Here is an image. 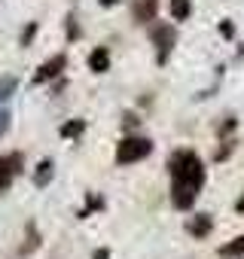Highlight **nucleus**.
Listing matches in <instances>:
<instances>
[{"instance_id": "1", "label": "nucleus", "mask_w": 244, "mask_h": 259, "mask_svg": "<svg viewBox=\"0 0 244 259\" xmlns=\"http://www.w3.org/2000/svg\"><path fill=\"white\" fill-rule=\"evenodd\" d=\"M171 171V201L177 210H189L205 186V165L192 150H177L168 162Z\"/></svg>"}, {"instance_id": "2", "label": "nucleus", "mask_w": 244, "mask_h": 259, "mask_svg": "<svg viewBox=\"0 0 244 259\" xmlns=\"http://www.w3.org/2000/svg\"><path fill=\"white\" fill-rule=\"evenodd\" d=\"M150 153H153V141L138 138V135H129L126 141L116 147V162H119V165H132V162L147 159Z\"/></svg>"}, {"instance_id": "3", "label": "nucleus", "mask_w": 244, "mask_h": 259, "mask_svg": "<svg viewBox=\"0 0 244 259\" xmlns=\"http://www.w3.org/2000/svg\"><path fill=\"white\" fill-rule=\"evenodd\" d=\"M150 40H153V46L159 49V64L168 58V52L174 49V40H177V34H174V28L171 25H156L153 28V34H150Z\"/></svg>"}, {"instance_id": "4", "label": "nucleus", "mask_w": 244, "mask_h": 259, "mask_svg": "<svg viewBox=\"0 0 244 259\" xmlns=\"http://www.w3.org/2000/svg\"><path fill=\"white\" fill-rule=\"evenodd\" d=\"M67 67V55H52L49 61H43L40 67H37V73H34V85H40V82H49V79H55L61 70Z\"/></svg>"}, {"instance_id": "5", "label": "nucleus", "mask_w": 244, "mask_h": 259, "mask_svg": "<svg viewBox=\"0 0 244 259\" xmlns=\"http://www.w3.org/2000/svg\"><path fill=\"white\" fill-rule=\"evenodd\" d=\"M22 171V153H13V156H0V192H4L10 183H13V177Z\"/></svg>"}, {"instance_id": "6", "label": "nucleus", "mask_w": 244, "mask_h": 259, "mask_svg": "<svg viewBox=\"0 0 244 259\" xmlns=\"http://www.w3.org/2000/svg\"><path fill=\"white\" fill-rule=\"evenodd\" d=\"M156 13H159V0H135V7H132V16H135L138 25L153 22Z\"/></svg>"}, {"instance_id": "7", "label": "nucleus", "mask_w": 244, "mask_h": 259, "mask_svg": "<svg viewBox=\"0 0 244 259\" xmlns=\"http://www.w3.org/2000/svg\"><path fill=\"white\" fill-rule=\"evenodd\" d=\"M89 70H95V73H107L110 70V52L104 46H98V49L89 52Z\"/></svg>"}, {"instance_id": "8", "label": "nucleus", "mask_w": 244, "mask_h": 259, "mask_svg": "<svg viewBox=\"0 0 244 259\" xmlns=\"http://www.w3.org/2000/svg\"><path fill=\"white\" fill-rule=\"evenodd\" d=\"M211 226H214L211 213H198V217H192V220L186 223V232H189V235H195V238H205V235L211 232Z\"/></svg>"}, {"instance_id": "9", "label": "nucleus", "mask_w": 244, "mask_h": 259, "mask_svg": "<svg viewBox=\"0 0 244 259\" xmlns=\"http://www.w3.org/2000/svg\"><path fill=\"white\" fill-rule=\"evenodd\" d=\"M49 180H52V162L43 159V162L37 165V171H34V183H37V186H49Z\"/></svg>"}, {"instance_id": "10", "label": "nucleus", "mask_w": 244, "mask_h": 259, "mask_svg": "<svg viewBox=\"0 0 244 259\" xmlns=\"http://www.w3.org/2000/svg\"><path fill=\"white\" fill-rule=\"evenodd\" d=\"M189 13H192V4H189V0H171V16H174L177 22H186Z\"/></svg>"}, {"instance_id": "11", "label": "nucleus", "mask_w": 244, "mask_h": 259, "mask_svg": "<svg viewBox=\"0 0 244 259\" xmlns=\"http://www.w3.org/2000/svg\"><path fill=\"white\" fill-rule=\"evenodd\" d=\"M220 256H244V235L241 238H235V241H229V244H223L220 247Z\"/></svg>"}, {"instance_id": "12", "label": "nucleus", "mask_w": 244, "mask_h": 259, "mask_svg": "<svg viewBox=\"0 0 244 259\" xmlns=\"http://www.w3.org/2000/svg\"><path fill=\"white\" fill-rule=\"evenodd\" d=\"M83 128H86V122L83 119H73V122L61 125V138H76V135H83Z\"/></svg>"}, {"instance_id": "13", "label": "nucleus", "mask_w": 244, "mask_h": 259, "mask_svg": "<svg viewBox=\"0 0 244 259\" xmlns=\"http://www.w3.org/2000/svg\"><path fill=\"white\" fill-rule=\"evenodd\" d=\"M13 92H16V76H4L0 79V101H7Z\"/></svg>"}, {"instance_id": "14", "label": "nucleus", "mask_w": 244, "mask_h": 259, "mask_svg": "<svg viewBox=\"0 0 244 259\" xmlns=\"http://www.w3.org/2000/svg\"><path fill=\"white\" fill-rule=\"evenodd\" d=\"M34 247H37V229H34V226H28V244L22 247V253H31Z\"/></svg>"}, {"instance_id": "15", "label": "nucleus", "mask_w": 244, "mask_h": 259, "mask_svg": "<svg viewBox=\"0 0 244 259\" xmlns=\"http://www.w3.org/2000/svg\"><path fill=\"white\" fill-rule=\"evenodd\" d=\"M34 34H37V25H34V22H31V25H28V28H25V34H22V46H28V43H31V40H34Z\"/></svg>"}, {"instance_id": "16", "label": "nucleus", "mask_w": 244, "mask_h": 259, "mask_svg": "<svg viewBox=\"0 0 244 259\" xmlns=\"http://www.w3.org/2000/svg\"><path fill=\"white\" fill-rule=\"evenodd\" d=\"M7 128H10V113H7V110H0V138H4Z\"/></svg>"}, {"instance_id": "17", "label": "nucleus", "mask_w": 244, "mask_h": 259, "mask_svg": "<svg viewBox=\"0 0 244 259\" xmlns=\"http://www.w3.org/2000/svg\"><path fill=\"white\" fill-rule=\"evenodd\" d=\"M98 4H101V7H116L119 0H98Z\"/></svg>"}, {"instance_id": "18", "label": "nucleus", "mask_w": 244, "mask_h": 259, "mask_svg": "<svg viewBox=\"0 0 244 259\" xmlns=\"http://www.w3.org/2000/svg\"><path fill=\"white\" fill-rule=\"evenodd\" d=\"M95 259H110V253H107V250H98V253H95Z\"/></svg>"}, {"instance_id": "19", "label": "nucleus", "mask_w": 244, "mask_h": 259, "mask_svg": "<svg viewBox=\"0 0 244 259\" xmlns=\"http://www.w3.org/2000/svg\"><path fill=\"white\" fill-rule=\"evenodd\" d=\"M238 210H244V198H241V201H238Z\"/></svg>"}]
</instances>
